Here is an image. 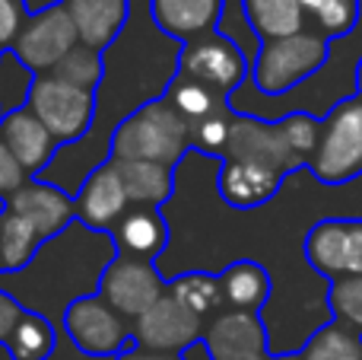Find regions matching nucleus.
Listing matches in <instances>:
<instances>
[{
  "label": "nucleus",
  "mask_w": 362,
  "mask_h": 360,
  "mask_svg": "<svg viewBox=\"0 0 362 360\" xmlns=\"http://www.w3.org/2000/svg\"><path fill=\"white\" fill-rule=\"evenodd\" d=\"M194 147L191 125L159 96L134 108L112 134V157L115 159H150L175 169L187 150Z\"/></svg>",
  "instance_id": "f257e3e1"
},
{
  "label": "nucleus",
  "mask_w": 362,
  "mask_h": 360,
  "mask_svg": "<svg viewBox=\"0 0 362 360\" xmlns=\"http://www.w3.org/2000/svg\"><path fill=\"white\" fill-rule=\"evenodd\" d=\"M331 57V38L315 29H302L296 35L261 42L251 64V80L264 96H283L315 77Z\"/></svg>",
  "instance_id": "f03ea898"
},
{
  "label": "nucleus",
  "mask_w": 362,
  "mask_h": 360,
  "mask_svg": "<svg viewBox=\"0 0 362 360\" xmlns=\"http://www.w3.org/2000/svg\"><path fill=\"white\" fill-rule=\"evenodd\" d=\"M308 169L331 189L362 176V96H346L321 118V140Z\"/></svg>",
  "instance_id": "7ed1b4c3"
},
{
  "label": "nucleus",
  "mask_w": 362,
  "mask_h": 360,
  "mask_svg": "<svg viewBox=\"0 0 362 360\" xmlns=\"http://www.w3.org/2000/svg\"><path fill=\"white\" fill-rule=\"evenodd\" d=\"M64 332L86 357H118L121 351L134 348V329H127L124 316L99 291L70 300L64 310Z\"/></svg>",
  "instance_id": "20e7f679"
},
{
  "label": "nucleus",
  "mask_w": 362,
  "mask_h": 360,
  "mask_svg": "<svg viewBox=\"0 0 362 360\" xmlns=\"http://www.w3.org/2000/svg\"><path fill=\"white\" fill-rule=\"evenodd\" d=\"M25 108L54 134L57 144H74L93 128L95 93L74 86L54 74H45L35 77V83H32Z\"/></svg>",
  "instance_id": "39448f33"
},
{
  "label": "nucleus",
  "mask_w": 362,
  "mask_h": 360,
  "mask_svg": "<svg viewBox=\"0 0 362 360\" xmlns=\"http://www.w3.org/2000/svg\"><path fill=\"white\" fill-rule=\"evenodd\" d=\"M80 45L76 26L70 19V13L64 10V4L45 6L38 13H29L25 26L19 29L16 42L10 45V55L23 64L25 70H32L35 77H45Z\"/></svg>",
  "instance_id": "423d86ee"
},
{
  "label": "nucleus",
  "mask_w": 362,
  "mask_h": 360,
  "mask_svg": "<svg viewBox=\"0 0 362 360\" xmlns=\"http://www.w3.org/2000/svg\"><path fill=\"white\" fill-rule=\"evenodd\" d=\"M305 261L327 281L362 274V217H325L305 233Z\"/></svg>",
  "instance_id": "0eeeda50"
},
{
  "label": "nucleus",
  "mask_w": 362,
  "mask_h": 360,
  "mask_svg": "<svg viewBox=\"0 0 362 360\" xmlns=\"http://www.w3.org/2000/svg\"><path fill=\"white\" fill-rule=\"evenodd\" d=\"M178 74H187L194 80L206 83L216 89L219 96L229 99L248 77V61H245L242 48L223 32H206L200 38L181 45L178 55Z\"/></svg>",
  "instance_id": "6e6552de"
},
{
  "label": "nucleus",
  "mask_w": 362,
  "mask_h": 360,
  "mask_svg": "<svg viewBox=\"0 0 362 360\" xmlns=\"http://www.w3.org/2000/svg\"><path fill=\"white\" fill-rule=\"evenodd\" d=\"M223 159L255 163V166H264V169L280 172V176H289L296 169H308L305 159L289 144L286 131H283V121H264V118H255V115H235Z\"/></svg>",
  "instance_id": "1a4fd4ad"
},
{
  "label": "nucleus",
  "mask_w": 362,
  "mask_h": 360,
  "mask_svg": "<svg viewBox=\"0 0 362 360\" xmlns=\"http://www.w3.org/2000/svg\"><path fill=\"white\" fill-rule=\"evenodd\" d=\"M99 293L124 319L137 322L150 306H156L169 293V284L163 281V274L156 271L153 261L131 259V255H115L105 265V271L99 274Z\"/></svg>",
  "instance_id": "9d476101"
},
{
  "label": "nucleus",
  "mask_w": 362,
  "mask_h": 360,
  "mask_svg": "<svg viewBox=\"0 0 362 360\" xmlns=\"http://www.w3.org/2000/svg\"><path fill=\"white\" fill-rule=\"evenodd\" d=\"M204 338V319L191 313L181 300L165 293L156 306L134 322V344L156 354H185L194 342Z\"/></svg>",
  "instance_id": "9b49d317"
},
{
  "label": "nucleus",
  "mask_w": 362,
  "mask_h": 360,
  "mask_svg": "<svg viewBox=\"0 0 362 360\" xmlns=\"http://www.w3.org/2000/svg\"><path fill=\"white\" fill-rule=\"evenodd\" d=\"M204 342L213 360H257L267 354V329L261 313L223 310L204 325Z\"/></svg>",
  "instance_id": "f8f14e48"
},
{
  "label": "nucleus",
  "mask_w": 362,
  "mask_h": 360,
  "mask_svg": "<svg viewBox=\"0 0 362 360\" xmlns=\"http://www.w3.org/2000/svg\"><path fill=\"white\" fill-rule=\"evenodd\" d=\"M4 208L23 214L25 220L38 230V236H42L45 242L61 236L64 230L76 220V201L67 191L57 189V185L45 182V179H29L16 195L6 198Z\"/></svg>",
  "instance_id": "ddd939ff"
},
{
  "label": "nucleus",
  "mask_w": 362,
  "mask_h": 360,
  "mask_svg": "<svg viewBox=\"0 0 362 360\" xmlns=\"http://www.w3.org/2000/svg\"><path fill=\"white\" fill-rule=\"evenodd\" d=\"M74 201H76V220L89 230H99V233H108L124 217V210L131 208L112 159L89 172V179L80 185Z\"/></svg>",
  "instance_id": "4468645a"
},
{
  "label": "nucleus",
  "mask_w": 362,
  "mask_h": 360,
  "mask_svg": "<svg viewBox=\"0 0 362 360\" xmlns=\"http://www.w3.org/2000/svg\"><path fill=\"white\" fill-rule=\"evenodd\" d=\"M280 172L264 169L255 163H242V159H223L216 176V191L229 208L235 210H255L261 204H267L276 191L283 189Z\"/></svg>",
  "instance_id": "2eb2a0df"
},
{
  "label": "nucleus",
  "mask_w": 362,
  "mask_h": 360,
  "mask_svg": "<svg viewBox=\"0 0 362 360\" xmlns=\"http://www.w3.org/2000/svg\"><path fill=\"white\" fill-rule=\"evenodd\" d=\"M118 255H131V259L156 261V255L169 242V227H165L159 208L150 204H131L118 223L108 230Z\"/></svg>",
  "instance_id": "dca6fc26"
},
{
  "label": "nucleus",
  "mask_w": 362,
  "mask_h": 360,
  "mask_svg": "<svg viewBox=\"0 0 362 360\" xmlns=\"http://www.w3.org/2000/svg\"><path fill=\"white\" fill-rule=\"evenodd\" d=\"M0 137L6 140V147L13 150V157L23 163V169L29 172V176L42 172L57 153L54 134H51L29 108H13V112H6L4 121H0Z\"/></svg>",
  "instance_id": "f3484780"
},
{
  "label": "nucleus",
  "mask_w": 362,
  "mask_h": 360,
  "mask_svg": "<svg viewBox=\"0 0 362 360\" xmlns=\"http://www.w3.org/2000/svg\"><path fill=\"white\" fill-rule=\"evenodd\" d=\"M61 4L74 19L80 45H89L95 51H105L131 16V0H61Z\"/></svg>",
  "instance_id": "a211bd4d"
},
{
  "label": "nucleus",
  "mask_w": 362,
  "mask_h": 360,
  "mask_svg": "<svg viewBox=\"0 0 362 360\" xmlns=\"http://www.w3.org/2000/svg\"><path fill=\"white\" fill-rule=\"evenodd\" d=\"M226 0H150L156 26L172 38L191 42L206 32H216Z\"/></svg>",
  "instance_id": "6ab92c4d"
},
{
  "label": "nucleus",
  "mask_w": 362,
  "mask_h": 360,
  "mask_svg": "<svg viewBox=\"0 0 362 360\" xmlns=\"http://www.w3.org/2000/svg\"><path fill=\"white\" fill-rule=\"evenodd\" d=\"M108 159H112L115 169H118L121 185H124L131 204L159 208V204H165L172 198V191H175V169H169V166L150 163V159H115V157H108Z\"/></svg>",
  "instance_id": "aec40b11"
},
{
  "label": "nucleus",
  "mask_w": 362,
  "mask_h": 360,
  "mask_svg": "<svg viewBox=\"0 0 362 360\" xmlns=\"http://www.w3.org/2000/svg\"><path fill=\"white\" fill-rule=\"evenodd\" d=\"M238 4H242L251 32L261 42H274V38H286L308 29L299 0H238Z\"/></svg>",
  "instance_id": "412c9836"
},
{
  "label": "nucleus",
  "mask_w": 362,
  "mask_h": 360,
  "mask_svg": "<svg viewBox=\"0 0 362 360\" xmlns=\"http://www.w3.org/2000/svg\"><path fill=\"white\" fill-rule=\"evenodd\" d=\"M223 300L226 310H248V313H261V306L270 297V274L264 265L251 259L232 261L223 274Z\"/></svg>",
  "instance_id": "4be33fe9"
},
{
  "label": "nucleus",
  "mask_w": 362,
  "mask_h": 360,
  "mask_svg": "<svg viewBox=\"0 0 362 360\" xmlns=\"http://www.w3.org/2000/svg\"><path fill=\"white\" fill-rule=\"evenodd\" d=\"M163 99L175 108L187 125L204 121V118H210V115L229 108V99H226V96H219L216 89H210L206 83L194 80V77H187V74L172 77V83L165 86V93H163Z\"/></svg>",
  "instance_id": "5701e85b"
},
{
  "label": "nucleus",
  "mask_w": 362,
  "mask_h": 360,
  "mask_svg": "<svg viewBox=\"0 0 362 360\" xmlns=\"http://www.w3.org/2000/svg\"><path fill=\"white\" fill-rule=\"evenodd\" d=\"M169 293L175 300H181L191 313H197L200 319H213L226 310L223 281H219V274H206V271L178 274V278L169 284Z\"/></svg>",
  "instance_id": "b1692460"
},
{
  "label": "nucleus",
  "mask_w": 362,
  "mask_h": 360,
  "mask_svg": "<svg viewBox=\"0 0 362 360\" xmlns=\"http://www.w3.org/2000/svg\"><path fill=\"white\" fill-rule=\"evenodd\" d=\"M38 230L25 220L23 214L10 208H0V249H4V261L6 271H23L29 268V261L35 259L38 246H42Z\"/></svg>",
  "instance_id": "393cba45"
},
{
  "label": "nucleus",
  "mask_w": 362,
  "mask_h": 360,
  "mask_svg": "<svg viewBox=\"0 0 362 360\" xmlns=\"http://www.w3.org/2000/svg\"><path fill=\"white\" fill-rule=\"evenodd\" d=\"M302 360H362V332L350 329V325L325 322L299 351Z\"/></svg>",
  "instance_id": "a878e982"
},
{
  "label": "nucleus",
  "mask_w": 362,
  "mask_h": 360,
  "mask_svg": "<svg viewBox=\"0 0 362 360\" xmlns=\"http://www.w3.org/2000/svg\"><path fill=\"white\" fill-rule=\"evenodd\" d=\"M308 19V29L321 32L325 38H344L359 26L362 0H299Z\"/></svg>",
  "instance_id": "bb28decb"
},
{
  "label": "nucleus",
  "mask_w": 362,
  "mask_h": 360,
  "mask_svg": "<svg viewBox=\"0 0 362 360\" xmlns=\"http://www.w3.org/2000/svg\"><path fill=\"white\" fill-rule=\"evenodd\" d=\"M54 344H57L54 325L45 316H38V313L25 310L23 322L13 332V342L6 351H10L13 360H48L54 354Z\"/></svg>",
  "instance_id": "cd10ccee"
},
{
  "label": "nucleus",
  "mask_w": 362,
  "mask_h": 360,
  "mask_svg": "<svg viewBox=\"0 0 362 360\" xmlns=\"http://www.w3.org/2000/svg\"><path fill=\"white\" fill-rule=\"evenodd\" d=\"M51 74L61 77V80H67V83H74V86H80V89L95 93V86L102 83V74H105L102 51L89 48V45H76V48L70 51V55L64 57V61L57 64Z\"/></svg>",
  "instance_id": "c85d7f7f"
},
{
  "label": "nucleus",
  "mask_w": 362,
  "mask_h": 360,
  "mask_svg": "<svg viewBox=\"0 0 362 360\" xmlns=\"http://www.w3.org/2000/svg\"><path fill=\"white\" fill-rule=\"evenodd\" d=\"M327 306L337 322L362 332V274L356 278H337L327 287Z\"/></svg>",
  "instance_id": "c756f323"
},
{
  "label": "nucleus",
  "mask_w": 362,
  "mask_h": 360,
  "mask_svg": "<svg viewBox=\"0 0 362 360\" xmlns=\"http://www.w3.org/2000/svg\"><path fill=\"white\" fill-rule=\"evenodd\" d=\"M232 121H235V112L232 108H223V112L210 115L204 121H194L191 125V140L194 150H200L204 157H226V147H229V134H232Z\"/></svg>",
  "instance_id": "7c9ffc66"
},
{
  "label": "nucleus",
  "mask_w": 362,
  "mask_h": 360,
  "mask_svg": "<svg viewBox=\"0 0 362 360\" xmlns=\"http://www.w3.org/2000/svg\"><path fill=\"white\" fill-rule=\"evenodd\" d=\"M29 179L32 176L23 169V163L13 157V150L6 147V140L0 137V198L6 201L10 195H16V191L29 182Z\"/></svg>",
  "instance_id": "2f4dec72"
},
{
  "label": "nucleus",
  "mask_w": 362,
  "mask_h": 360,
  "mask_svg": "<svg viewBox=\"0 0 362 360\" xmlns=\"http://www.w3.org/2000/svg\"><path fill=\"white\" fill-rule=\"evenodd\" d=\"M25 19H29L25 0H0V48L4 51H10V45L16 42Z\"/></svg>",
  "instance_id": "473e14b6"
},
{
  "label": "nucleus",
  "mask_w": 362,
  "mask_h": 360,
  "mask_svg": "<svg viewBox=\"0 0 362 360\" xmlns=\"http://www.w3.org/2000/svg\"><path fill=\"white\" fill-rule=\"evenodd\" d=\"M23 316H25V306L19 303L13 293L0 291V348H10L13 332L19 329Z\"/></svg>",
  "instance_id": "72a5a7b5"
},
{
  "label": "nucleus",
  "mask_w": 362,
  "mask_h": 360,
  "mask_svg": "<svg viewBox=\"0 0 362 360\" xmlns=\"http://www.w3.org/2000/svg\"><path fill=\"white\" fill-rule=\"evenodd\" d=\"M115 360H181L178 354H156V351H144V348H127V351H121Z\"/></svg>",
  "instance_id": "f704fd0d"
},
{
  "label": "nucleus",
  "mask_w": 362,
  "mask_h": 360,
  "mask_svg": "<svg viewBox=\"0 0 362 360\" xmlns=\"http://www.w3.org/2000/svg\"><path fill=\"white\" fill-rule=\"evenodd\" d=\"M181 360H213V354H210V348H206V342L200 338V342H194L191 348L181 354Z\"/></svg>",
  "instance_id": "c9c22d12"
},
{
  "label": "nucleus",
  "mask_w": 362,
  "mask_h": 360,
  "mask_svg": "<svg viewBox=\"0 0 362 360\" xmlns=\"http://www.w3.org/2000/svg\"><path fill=\"white\" fill-rule=\"evenodd\" d=\"M356 96H362V57L356 61Z\"/></svg>",
  "instance_id": "e433bc0d"
},
{
  "label": "nucleus",
  "mask_w": 362,
  "mask_h": 360,
  "mask_svg": "<svg viewBox=\"0 0 362 360\" xmlns=\"http://www.w3.org/2000/svg\"><path fill=\"white\" fill-rule=\"evenodd\" d=\"M270 360H302V357H299V351H293V354H276V357H270Z\"/></svg>",
  "instance_id": "4c0bfd02"
},
{
  "label": "nucleus",
  "mask_w": 362,
  "mask_h": 360,
  "mask_svg": "<svg viewBox=\"0 0 362 360\" xmlns=\"http://www.w3.org/2000/svg\"><path fill=\"white\" fill-rule=\"evenodd\" d=\"M6 271V261H4V249H0V274Z\"/></svg>",
  "instance_id": "58836bf2"
},
{
  "label": "nucleus",
  "mask_w": 362,
  "mask_h": 360,
  "mask_svg": "<svg viewBox=\"0 0 362 360\" xmlns=\"http://www.w3.org/2000/svg\"><path fill=\"white\" fill-rule=\"evenodd\" d=\"M0 121H4V106H0Z\"/></svg>",
  "instance_id": "ea45409f"
},
{
  "label": "nucleus",
  "mask_w": 362,
  "mask_h": 360,
  "mask_svg": "<svg viewBox=\"0 0 362 360\" xmlns=\"http://www.w3.org/2000/svg\"><path fill=\"white\" fill-rule=\"evenodd\" d=\"M0 61H4V48H0Z\"/></svg>",
  "instance_id": "a19ab883"
},
{
  "label": "nucleus",
  "mask_w": 362,
  "mask_h": 360,
  "mask_svg": "<svg viewBox=\"0 0 362 360\" xmlns=\"http://www.w3.org/2000/svg\"><path fill=\"white\" fill-rule=\"evenodd\" d=\"M257 360H270V357H257Z\"/></svg>",
  "instance_id": "79ce46f5"
}]
</instances>
